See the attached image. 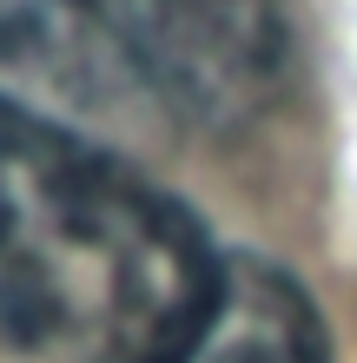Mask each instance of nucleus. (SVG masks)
I'll return each mask as SVG.
<instances>
[{"mask_svg": "<svg viewBox=\"0 0 357 363\" xmlns=\"http://www.w3.org/2000/svg\"><path fill=\"white\" fill-rule=\"evenodd\" d=\"M185 363H338V350L298 277L232 251L225 297L212 324L199 330V344L185 350Z\"/></svg>", "mask_w": 357, "mask_h": 363, "instance_id": "nucleus-4", "label": "nucleus"}, {"mask_svg": "<svg viewBox=\"0 0 357 363\" xmlns=\"http://www.w3.org/2000/svg\"><path fill=\"white\" fill-rule=\"evenodd\" d=\"M165 113L238 125L285 79V0H106Z\"/></svg>", "mask_w": 357, "mask_h": 363, "instance_id": "nucleus-2", "label": "nucleus"}, {"mask_svg": "<svg viewBox=\"0 0 357 363\" xmlns=\"http://www.w3.org/2000/svg\"><path fill=\"white\" fill-rule=\"evenodd\" d=\"M232 258L139 165L0 99V350L27 363H185Z\"/></svg>", "mask_w": 357, "mask_h": 363, "instance_id": "nucleus-1", "label": "nucleus"}, {"mask_svg": "<svg viewBox=\"0 0 357 363\" xmlns=\"http://www.w3.org/2000/svg\"><path fill=\"white\" fill-rule=\"evenodd\" d=\"M0 99L67 125L153 119L165 99L106 0H0Z\"/></svg>", "mask_w": 357, "mask_h": 363, "instance_id": "nucleus-3", "label": "nucleus"}]
</instances>
